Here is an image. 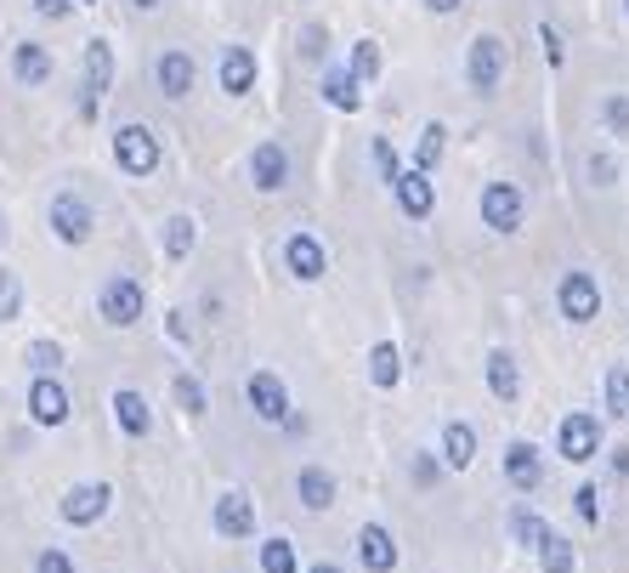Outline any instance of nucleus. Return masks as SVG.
<instances>
[{
  "label": "nucleus",
  "mask_w": 629,
  "mask_h": 573,
  "mask_svg": "<svg viewBox=\"0 0 629 573\" xmlns=\"http://www.w3.org/2000/svg\"><path fill=\"white\" fill-rule=\"evenodd\" d=\"M465 80H471V91H482V98H494V91H499V80H505V40L499 34H476L471 40Z\"/></svg>",
  "instance_id": "f257e3e1"
},
{
  "label": "nucleus",
  "mask_w": 629,
  "mask_h": 573,
  "mask_svg": "<svg viewBox=\"0 0 629 573\" xmlns=\"http://www.w3.org/2000/svg\"><path fill=\"white\" fill-rule=\"evenodd\" d=\"M114 160H120L125 176H154V171H159V136H154L148 125H120Z\"/></svg>",
  "instance_id": "f03ea898"
},
{
  "label": "nucleus",
  "mask_w": 629,
  "mask_h": 573,
  "mask_svg": "<svg viewBox=\"0 0 629 573\" xmlns=\"http://www.w3.org/2000/svg\"><path fill=\"white\" fill-rule=\"evenodd\" d=\"M109 80H114V52H109V40H91L85 45V80H80V120H96Z\"/></svg>",
  "instance_id": "7ed1b4c3"
},
{
  "label": "nucleus",
  "mask_w": 629,
  "mask_h": 573,
  "mask_svg": "<svg viewBox=\"0 0 629 573\" xmlns=\"http://www.w3.org/2000/svg\"><path fill=\"white\" fill-rule=\"evenodd\" d=\"M522 216H527V199H522L516 182H488L482 187V222H488L494 233H516Z\"/></svg>",
  "instance_id": "20e7f679"
},
{
  "label": "nucleus",
  "mask_w": 629,
  "mask_h": 573,
  "mask_svg": "<svg viewBox=\"0 0 629 573\" xmlns=\"http://www.w3.org/2000/svg\"><path fill=\"white\" fill-rule=\"evenodd\" d=\"M556 301H561V318H573V324H590L601 313V290H596L590 273H561Z\"/></svg>",
  "instance_id": "39448f33"
},
{
  "label": "nucleus",
  "mask_w": 629,
  "mask_h": 573,
  "mask_svg": "<svg viewBox=\"0 0 629 573\" xmlns=\"http://www.w3.org/2000/svg\"><path fill=\"white\" fill-rule=\"evenodd\" d=\"M96 307H103V318L114 324V329H125V324H136L142 318V284L136 278H109L103 284V296H96Z\"/></svg>",
  "instance_id": "423d86ee"
},
{
  "label": "nucleus",
  "mask_w": 629,
  "mask_h": 573,
  "mask_svg": "<svg viewBox=\"0 0 629 573\" xmlns=\"http://www.w3.org/2000/svg\"><path fill=\"white\" fill-rule=\"evenodd\" d=\"M52 233L63 238V245H85V238L96 233V216L80 194H58L52 199Z\"/></svg>",
  "instance_id": "0eeeda50"
},
{
  "label": "nucleus",
  "mask_w": 629,
  "mask_h": 573,
  "mask_svg": "<svg viewBox=\"0 0 629 573\" xmlns=\"http://www.w3.org/2000/svg\"><path fill=\"white\" fill-rule=\"evenodd\" d=\"M556 443H561V460L585 465V460H596V449H601V426H596L590 415H567L561 432H556Z\"/></svg>",
  "instance_id": "6e6552de"
},
{
  "label": "nucleus",
  "mask_w": 629,
  "mask_h": 573,
  "mask_svg": "<svg viewBox=\"0 0 629 573\" xmlns=\"http://www.w3.org/2000/svg\"><path fill=\"white\" fill-rule=\"evenodd\" d=\"M245 398H250V409L261 415V420H272V426H283L289 420V392H283V380L278 375H250L245 380Z\"/></svg>",
  "instance_id": "1a4fd4ad"
},
{
  "label": "nucleus",
  "mask_w": 629,
  "mask_h": 573,
  "mask_svg": "<svg viewBox=\"0 0 629 573\" xmlns=\"http://www.w3.org/2000/svg\"><path fill=\"white\" fill-rule=\"evenodd\" d=\"M505 483H511L516 494H534V489L545 483V460H539L534 443H511V449H505Z\"/></svg>",
  "instance_id": "9d476101"
},
{
  "label": "nucleus",
  "mask_w": 629,
  "mask_h": 573,
  "mask_svg": "<svg viewBox=\"0 0 629 573\" xmlns=\"http://www.w3.org/2000/svg\"><path fill=\"white\" fill-rule=\"evenodd\" d=\"M109 505H114L109 483H80L63 494V522H96V516H109Z\"/></svg>",
  "instance_id": "9b49d317"
},
{
  "label": "nucleus",
  "mask_w": 629,
  "mask_h": 573,
  "mask_svg": "<svg viewBox=\"0 0 629 573\" xmlns=\"http://www.w3.org/2000/svg\"><path fill=\"white\" fill-rule=\"evenodd\" d=\"M29 415H34L40 426H63V420H69V392H63V380L40 375L34 387H29Z\"/></svg>",
  "instance_id": "f8f14e48"
},
{
  "label": "nucleus",
  "mask_w": 629,
  "mask_h": 573,
  "mask_svg": "<svg viewBox=\"0 0 629 573\" xmlns=\"http://www.w3.org/2000/svg\"><path fill=\"white\" fill-rule=\"evenodd\" d=\"M216 534L221 540H250L256 534V505L245 494H221L216 500Z\"/></svg>",
  "instance_id": "ddd939ff"
},
{
  "label": "nucleus",
  "mask_w": 629,
  "mask_h": 573,
  "mask_svg": "<svg viewBox=\"0 0 629 573\" xmlns=\"http://www.w3.org/2000/svg\"><path fill=\"white\" fill-rule=\"evenodd\" d=\"M398 205L409 211V216H431V205H437V187H431V171H398Z\"/></svg>",
  "instance_id": "4468645a"
},
{
  "label": "nucleus",
  "mask_w": 629,
  "mask_h": 573,
  "mask_svg": "<svg viewBox=\"0 0 629 573\" xmlns=\"http://www.w3.org/2000/svg\"><path fill=\"white\" fill-rule=\"evenodd\" d=\"M358 562L369 567V573H392L398 567V540L380 529V522H369V529L358 534Z\"/></svg>",
  "instance_id": "2eb2a0df"
},
{
  "label": "nucleus",
  "mask_w": 629,
  "mask_h": 573,
  "mask_svg": "<svg viewBox=\"0 0 629 573\" xmlns=\"http://www.w3.org/2000/svg\"><path fill=\"white\" fill-rule=\"evenodd\" d=\"M250 176H256L261 194H278V187L289 182V154L278 149V142H261V149L250 154Z\"/></svg>",
  "instance_id": "dca6fc26"
},
{
  "label": "nucleus",
  "mask_w": 629,
  "mask_h": 573,
  "mask_svg": "<svg viewBox=\"0 0 629 573\" xmlns=\"http://www.w3.org/2000/svg\"><path fill=\"white\" fill-rule=\"evenodd\" d=\"M283 262H289V273L296 278H323V245L312 233H289V245H283Z\"/></svg>",
  "instance_id": "f3484780"
},
{
  "label": "nucleus",
  "mask_w": 629,
  "mask_h": 573,
  "mask_svg": "<svg viewBox=\"0 0 629 573\" xmlns=\"http://www.w3.org/2000/svg\"><path fill=\"white\" fill-rule=\"evenodd\" d=\"M250 85H256V52L250 45H233V52L221 58V91L227 98H245Z\"/></svg>",
  "instance_id": "a211bd4d"
},
{
  "label": "nucleus",
  "mask_w": 629,
  "mask_h": 573,
  "mask_svg": "<svg viewBox=\"0 0 629 573\" xmlns=\"http://www.w3.org/2000/svg\"><path fill=\"white\" fill-rule=\"evenodd\" d=\"M12 80L18 85H45V80H52V52L34 45V40H23L18 52H12Z\"/></svg>",
  "instance_id": "6ab92c4d"
},
{
  "label": "nucleus",
  "mask_w": 629,
  "mask_h": 573,
  "mask_svg": "<svg viewBox=\"0 0 629 573\" xmlns=\"http://www.w3.org/2000/svg\"><path fill=\"white\" fill-rule=\"evenodd\" d=\"M358 85H363V80H358L352 69H329V74H323V103L341 109V114H358V109H363V91H358Z\"/></svg>",
  "instance_id": "aec40b11"
},
{
  "label": "nucleus",
  "mask_w": 629,
  "mask_h": 573,
  "mask_svg": "<svg viewBox=\"0 0 629 573\" xmlns=\"http://www.w3.org/2000/svg\"><path fill=\"white\" fill-rule=\"evenodd\" d=\"M154 80H159L165 98H187V91H193V58L187 52H165L154 63Z\"/></svg>",
  "instance_id": "412c9836"
},
{
  "label": "nucleus",
  "mask_w": 629,
  "mask_h": 573,
  "mask_svg": "<svg viewBox=\"0 0 629 573\" xmlns=\"http://www.w3.org/2000/svg\"><path fill=\"white\" fill-rule=\"evenodd\" d=\"M296 494H301L307 511H329V505H334V477L318 471V465H307V471L296 477Z\"/></svg>",
  "instance_id": "4be33fe9"
},
{
  "label": "nucleus",
  "mask_w": 629,
  "mask_h": 573,
  "mask_svg": "<svg viewBox=\"0 0 629 573\" xmlns=\"http://www.w3.org/2000/svg\"><path fill=\"white\" fill-rule=\"evenodd\" d=\"M488 392H494L499 403H511V398L522 392V375H516V358H511V352H488Z\"/></svg>",
  "instance_id": "5701e85b"
},
{
  "label": "nucleus",
  "mask_w": 629,
  "mask_h": 573,
  "mask_svg": "<svg viewBox=\"0 0 629 573\" xmlns=\"http://www.w3.org/2000/svg\"><path fill=\"white\" fill-rule=\"evenodd\" d=\"M114 415H120V426L131 438H148L154 415H148V403H142V392H114Z\"/></svg>",
  "instance_id": "b1692460"
},
{
  "label": "nucleus",
  "mask_w": 629,
  "mask_h": 573,
  "mask_svg": "<svg viewBox=\"0 0 629 573\" xmlns=\"http://www.w3.org/2000/svg\"><path fill=\"white\" fill-rule=\"evenodd\" d=\"M369 380H374V387H398V380H403V358H398L392 341H380L369 352Z\"/></svg>",
  "instance_id": "393cba45"
},
{
  "label": "nucleus",
  "mask_w": 629,
  "mask_h": 573,
  "mask_svg": "<svg viewBox=\"0 0 629 573\" xmlns=\"http://www.w3.org/2000/svg\"><path fill=\"white\" fill-rule=\"evenodd\" d=\"M443 460L454 471H465L476 460V432H471V426H448V432H443Z\"/></svg>",
  "instance_id": "a878e982"
},
{
  "label": "nucleus",
  "mask_w": 629,
  "mask_h": 573,
  "mask_svg": "<svg viewBox=\"0 0 629 573\" xmlns=\"http://www.w3.org/2000/svg\"><path fill=\"white\" fill-rule=\"evenodd\" d=\"M539 562H545V573H573V567H578V556H573V540H561V534H545V540H539Z\"/></svg>",
  "instance_id": "bb28decb"
},
{
  "label": "nucleus",
  "mask_w": 629,
  "mask_h": 573,
  "mask_svg": "<svg viewBox=\"0 0 629 573\" xmlns=\"http://www.w3.org/2000/svg\"><path fill=\"white\" fill-rule=\"evenodd\" d=\"M261 573H301L296 545H289V540H267L261 545Z\"/></svg>",
  "instance_id": "cd10ccee"
},
{
  "label": "nucleus",
  "mask_w": 629,
  "mask_h": 573,
  "mask_svg": "<svg viewBox=\"0 0 629 573\" xmlns=\"http://www.w3.org/2000/svg\"><path fill=\"white\" fill-rule=\"evenodd\" d=\"M511 534H516V545L539 551V540H545L550 529H545V516H534V511H511Z\"/></svg>",
  "instance_id": "c85d7f7f"
},
{
  "label": "nucleus",
  "mask_w": 629,
  "mask_h": 573,
  "mask_svg": "<svg viewBox=\"0 0 629 573\" xmlns=\"http://www.w3.org/2000/svg\"><path fill=\"white\" fill-rule=\"evenodd\" d=\"M18 313H23V284L12 267H0V324H12Z\"/></svg>",
  "instance_id": "c756f323"
},
{
  "label": "nucleus",
  "mask_w": 629,
  "mask_h": 573,
  "mask_svg": "<svg viewBox=\"0 0 629 573\" xmlns=\"http://www.w3.org/2000/svg\"><path fill=\"white\" fill-rule=\"evenodd\" d=\"M607 415H612V420L629 415V364H618V369L607 375Z\"/></svg>",
  "instance_id": "7c9ffc66"
},
{
  "label": "nucleus",
  "mask_w": 629,
  "mask_h": 573,
  "mask_svg": "<svg viewBox=\"0 0 629 573\" xmlns=\"http://www.w3.org/2000/svg\"><path fill=\"white\" fill-rule=\"evenodd\" d=\"M187 250H193V222H187V216H171V222H165V256L182 262Z\"/></svg>",
  "instance_id": "2f4dec72"
},
{
  "label": "nucleus",
  "mask_w": 629,
  "mask_h": 573,
  "mask_svg": "<svg viewBox=\"0 0 629 573\" xmlns=\"http://www.w3.org/2000/svg\"><path fill=\"white\" fill-rule=\"evenodd\" d=\"M443 149H448V131H443V125H425V131H420V154H414V160H420V171L437 165V160H443Z\"/></svg>",
  "instance_id": "473e14b6"
},
{
  "label": "nucleus",
  "mask_w": 629,
  "mask_h": 573,
  "mask_svg": "<svg viewBox=\"0 0 629 573\" xmlns=\"http://www.w3.org/2000/svg\"><path fill=\"white\" fill-rule=\"evenodd\" d=\"M352 74H358V80H374V74H380V45H374V40H358V45H352Z\"/></svg>",
  "instance_id": "72a5a7b5"
},
{
  "label": "nucleus",
  "mask_w": 629,
  "mask_h": 573,
  "mask_svg": "<svg viewBox=\"0 0 629 573\" xmlns=\"http://www.w3.org/2000/svg\"><path fill=\"white\" fill-rule=\"evenodd\" d=\"M176 403L187 409V415H205V387L193 375H176Z\"/></svg>",
  "instance_id": "f704fd0d"
},
{
  "label": "nucleus",
  "mask_w": 629,
  "mask_h": 573,
  "mask_svg": "<svg viewBox=\"0 0 629 573\" xmlns=\"http://www.w3.org/2000/svg\"><path fill=\"white\" fill-rule=\"evenodd\" d=\"M29 364H34L40 375H52V369L63 364V347H58V341H34V347H29Z\"/></svg>",
  "instance_id": "c9c22d12"
},
{
  "label": "nucleus",
  "mask_w": 629,
  "mask_h": 573,
  "mask_svg": "<svg viewBox=\"0 0 629 573\" xmlns=\"http://www.w3.org/2000/svg\"><path fill=\"white\" fill-rule=\"evenodd\" d=\"M374 165H380V176L385 182H398V171H403V160H398V149L385 136H374Z\"/></svg>",
  "instance_id": "e433bc0d"
},
{
  "label": "nucleus",
  "mask_w": 629,
  "mask_h": 573,
  "mask_svg": "<svg viewBox=\"0 0 629 573\" xmlns=\"http://www.w3.org/2000/svg\"><path fill=\"white\" fill-rule=\"evenodd\" d=\"M601 120H607L618 136H629V98H607V103H601Z\"/></svg>",
  "instance_id": "4c0bfd02"
},
{
  "label": "nucleus",
  "mask_w": 629,
  "mask_h": 573,
  "mask_svg": "<svg viewBox=\"0 0 629 573\" xmlns=\"http://www.w3.org/2000/svg\"><path fill=\"white\" fill-rule=\"evenodd\" d=\"M34 573H74V556H63V551H40Z\"/></svg>",
  "instance_id": "58836bf2"
},
{
  "label": "nucleus",
  "mask_w": 629,
  "mask_h": 573,
  "mask_svg": "<svg viewBox=\"0 0 629 573\" xmlns=\"http://www.w3.org/2000/svg\"><path fill=\"white\" fill-rule=\"evenodd\" d=\"M573 500H578V516H585V522H596V516H601V494H596L590 483H585V489H578Z\"/></svg>",
  "instance_id": "ea45409f"
},
{
  "label": "nucleus",
  "mask_w": 629,
  "mask_h": 573,
  "mask_svg": "<svg viewBox=\"0 0 629 573\" xmlns=\"http://www.w3.org/2000/svg\"><path fill=\"white\" fill-rule=\"evenodd\" d=\"M323 40H329V34H323V29L312 23V29L301 34V58H323Z\"/></svg>",
  "instance_id": "a19ab883"
},
{
  "label": "nucleus",
  "mask_w": 629,
  "mask_h": 573,
  "mask_svg": "<svg viewBox=\"0 0 629 573\" xmlns=\"http://www.w3.org/2000/svg\"><path fill=\"white\" fill-rule=\"evenodd\" d=\"M69 7H74V0H34L40 18H69Z\"/></svg>",
  "instance_id": "79ce46f5"
},
{
  "label": "nucleus",
  "mask_w": 629,
  "mask_h": 573,
  "mask_svg": "<svg viewBox=\"0 0 629 573\" xmlns=\"http://www.w3.org/2000/svg\"><path fill=\"white\" fill-rule=\"evenodd\" d=\"M539 40H545V58H550V63H561V34H556L550 23L539 29Z\"/></svg>",
  "instance_id": "37998d69"
},
{
  "label": "nucleus",
  "mask_w": 629,
  "mask_h": 573,
  "mask_svg": "<svg viewBox=\"0 0 629 573\" xmlns=\"http://www.w3.org/2000/svg\"><path fill=\"white\" fill-rule=\"evenodd\" d=\"M590 171H596V182H601V187L612 182V160H607V154H596V160H590Z\"/></svg>",
  "instance_id": "c03bdc74"
},
{
  "label": "nucleus",
  "mask_w": 629,
  "mask_h": 573,
  "mask_svg": "<svg viewBox=\"0 0 629 573\" xmlns=\"http://www.w3.org/2000/svg\"><path fill=\"white\" fill-rule=\"evenodd\" d=\"M425 7H431V12H460L465 0H425Z\"/></svg>",
  "instance_id": "a18cd8bd"
},
{
  "label": "nucleus",
  "mask_w": 629,
  "mask_h": 573,
  "mask_svg": "<svg viewBox=\"0 0 629 573\" xmlns=\"http://www.w3.org/2000/svg\"><path fill=\"white\" fill-rule=\"evenodd\" d=\"M612 471H623V477H629V449H618V454H612Z\"/></svg>",
  "instance_id": "49530a36"
},
{
  "label": "nucleus",
  "mask_w": 629,
  "mask_h": 573,
  "mask_svg": "<svg viewBox=\"0 0 629 573\" xmlns=\"http://www.w3.org/2000/svg\"><path fill=\"white\" fill-rule=\"evenodd\" d=\"M131 7H136V12H154V7H159V0H131Z\"/></svg>",
  "instance_id": "de8ad7c7"
},
{
  "label": "nucleus",
  "mask_w": 629,
  "mask_h": 573,
  "mask_svg": "<svg viewBox=\"0 0 629 573\" xmlns=\"http://www.w3.org/2000/svg\"><path fill=\"white\" fill-rule=\"evenodd\" d=\"M312 573H341V567H329V562H323V567H312Z\"/></svg>",
  "instance_id": "09e8293b"
},
{
  "label": "nucleus",
  "mask_w": 629,
  "mask_h": 573,
  "mask_svg": "<svg viewBox=\"0 0 629 573\" xmlns=\"http://www.w3.org/2000/svg\"><path fill=\"white\" fill-rule=\"evenodd\" d=\"M0 238H7V216H0Z\"/></svg>",
  "instance_id": "8fccbe9b"
},
{
  "label": "nucleus",
  "mask_w": 629,
  "mask_h": 573,
  "mask_svg": "<svg viewBox=\"0 0 629 573\" xmlns=\"http://www.w3.org/2000/svg\"><path fill=\"white\" fill-rule=\"evenodd\" d=\"M623 12H629V0H623Z\"/></svg>",
  "instance_id": "3c124183"
}]
</instances>
